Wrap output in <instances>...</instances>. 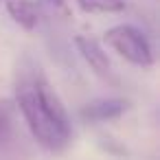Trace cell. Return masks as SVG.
<instances>
[{"label": "cell", "mask_w": 160, "mask_h": 160, "mask_svg": "<svg viewBox=\"0 0 160 160\" xmlns=\"http://www.w3.org/2000/svg\"><path fill=\"white\" fill-rule=\"evenodd\" d=\"M9 18L24 31H35L42 22V13L35 0H5Z\"/></svg>", "instance_id": "5b68a950"}, {"label": "cell", "mask_w": 160, "mask_h": 160, "mask_svg": "<svg viewBox=\"0 0 160 160\" xmlns=\"http://www.w3.org/2000/svg\"><path fill=\"white\" fill-rule=\"evenodd\" d=\"M75 46H77V53L83 57V62L90 66V70L101 77V79H110L112 81V64H110V57L108 53L103 51L101 42L90 38V35H77L75 38Z\"/></svg>", "instance_id": "3957f363"}, {"label": "cell", "mask_w": 160, "mask_h": 160, "mask_svg": "<svg viewBox=\"0 0 160 160\" xmlns=\"http://www.w3.org/2000/svg\"><path fill=\"white\" fill-rule=\"evenodd\" d=\"M16 127V103L9 99H0V142H7L13 136Z\"/></svg>", "instance_id": "52a82bcc"}, {"label": "cell", "mask_w": 160, "mask_h": 160, "mask_svg": "<svg viewBox=\"0 0 160 160\" xmlns=\"http://www.w3.org/2000/svg\"><path fill=\"white\" fill-rule=\"evenodd\" d=\"M42 18H68V2L66 0H35Z\"/></svg>", "instance_id": "ba28073f"}, {"label": "cell", "mask_w": 160, "mask_h": 160, "mask_svg": "<svg viewBox=\"0 0 160 160\" xmlns=\"http://www.w3.org/2000/svg\"><path fill=\"white\" fill-rule=\"evenodd\" d=\"M83 13H121L125 11V0H75Z\"/></svg>", "instance_id": "8992f818"}, {"label": "cell", "mask_w": 160, "mask_h": 160, "mask_svg": "<svg viewBox=\"0 0 160 160\" xmlns=\"http://www.w3.org/2000/svg\"><path fill=\"white\" fill-rule=\"evenodd\" d=\"M103 42L108 44V48L118 53L132 66H138V68L147 70V68H151L156 64L153 48H151L147 35L140 29L132 27V24H114V27H110L103 33Z\"/></svg>", "instance_id": "7a4b0ae2"}, {"label": "cell", "mask_w": 160, "mask_h": 160, "mask_svg": "<svg viewBox=\"0 0 160 160\" xmlns=\"http://www.w3.org/2000/svg\"><path fill=\"white\" fill-rule=\"evenodd\" d=\"M13 90L16 110L22 114L38 145L51 153H62L72 140L68 110L64 108L59 94L55 92L42 68L29 55L18 62Z\"/></svg>", "instance_id": "6da1fadb"}, {"label": "cell", "mask_w": 160, "mask_h": 160, "mask_svg": "<svg viewBox=\"0 0 160 160\" xmlns=\"http://www.w3.org/2000/svg\"><path fill=\"white\" fill-rule=\"evenodd\" d=\"M129 103L125 99H94L90 103H86L81 108V118L88 123H105V121H114L118 116H123L127 112Z\"/></svg>", "instance_id": "277c9868"}]
</instances>
